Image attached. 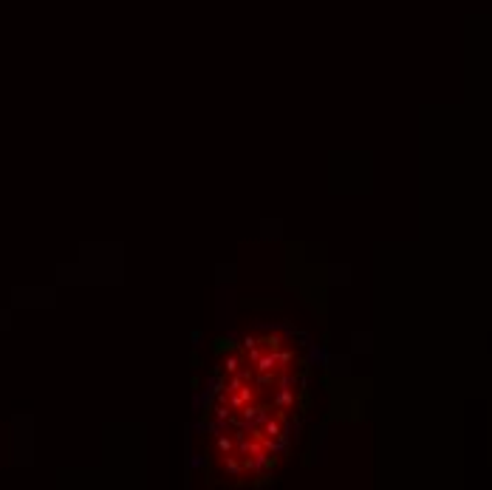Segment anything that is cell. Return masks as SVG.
I'll list each match as a JSON object with an SVG mask.
<instances>
[{
	"label": "cell",
	"mask_w": 492,
	"mask_h": 490,
	"mask_svg": "<svg viewBox=\"0 0 492 490\" xmlns=\"http://www.w3.org/2000/svg\"><path fill=\"white\" fill-rule=\"evenodd\" d=\"M215 352H235V343L221 337V340H215Z\"/></svg>",
	"instance_id": "cell-1"
}]
</instances>
